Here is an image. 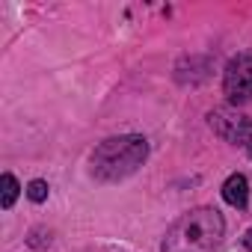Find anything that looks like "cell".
Instances as JSON below:
<instances>
[{
    "label": "cell",
    "instance_id": "7",
    "mask_svg": "<svg viewBox=\"0 0 252 252\" xmlns=\"http://www.w3.org/2000/svg\"><path fill=\"white\" fill-rule=\"evenodd\" d=\"M27 196H30L33 202H45V199H48V184H45V181H30Z\"/></svg>",
    "mask_w": 252,
    "mask_h": 252
},
{
    "label": "cell",
    "instance_id": "8",
    "mask_svg": "<svg viewBox=\"0 0 252 252\" xmlns=\"http://www.w3.org/2000/svg\"><path fill=\"white\" fill-rule=\"evenodd\" d=\"M243 246H246V249H249V252H252V228H249V231H246V234H243Z\"/></svg>",
    "mask_w": 252,
    "mask_h": 252
},
{
    "label": "cell",
    "instance_id": "3",
    "mask_svg": "<svg viewBox=\"0 0 252 252\" xmlns=\"http://www.w3.org/2000/svg\"><path fill=\"white\" fill-rule=\"evenodd\" d=\"M211 128L231 146L243 149L246 155H252V119H246L243 113L231 110V107H220L211 116Z\"/></svg>",
    "mask_w": 252,
    "mask_h": 252
},
{
    "label": "cell",
    "instance_id": "2",
    "mask_svg": "<svg viewBox=\"0 0 252 252\" xmlns=\"http://www.w3.org/2000/svg\"><path fill=\"white\" fill-rule=\"evenodd\" d=\"M149 158L146 137L128 134V137H110L92 152V175L98 181H122L143 166Z\"/></svg>",
    "mask_w": 252,
    "mask_h": 252
},
{
    "label": "cell",
    "instance_id": "4",
    "mask_svg": "<svg viewBox=\"0 0 252 252\" xmlns=\"http://www.w3.org/2000/svg\"><path fill=\"white\" fill-rule=\"evenodd\" d=\"M222 86H225V95H228L231 104H240V101L252 98V54H240L228 63Z\"/></svg>",
    "mask_w": 252,
    "mask_h": 252
},
{
    "label": "cell",
    "instance_id": "6",
    "mask_svg": "<svg viewBox=\"0 0 252 252\" xmlns=\"http://www.w3.org/2000/svg\"><path fill=\"white\" fill-rule=\"evenodd\" d=\"M15 199H18V181L6 172V175H3V199H0V205H3V208H12Z\"/></svg>",
    "mask_w": 252,
    "mask_h": 252
},
{
    "label": "cell",
    "instance_id": "5",
    "mask_svg": "<svg viewBox=\"0 0 252 252\" xmlns=\"http://www.w3.org/2000/svg\"><path fill=\"white\" fill-rule=\"evenodd\" d=\"M222 199L231 205V208H246V202H249V184H246V178L243 175H231L225 184H222Z\"/></svg>",
    "mask_w": 252,
    "mask_h": 252
},
{
    "label": "cell",
    "instance_id": "1",
    "mask_svg": "<svg viewBox=\"0 0 252 252\" xmlns=\"http://www.w3.org/2000/svg\"><path fill=\"white\" fill-rule=\"evenodd\" d=\"M225 234L222 214L217 208H196L172 222L160 252H214Z\"/></svg>",
    "mask_w": 252,
    "mask_h": 252
}]
</instances>
